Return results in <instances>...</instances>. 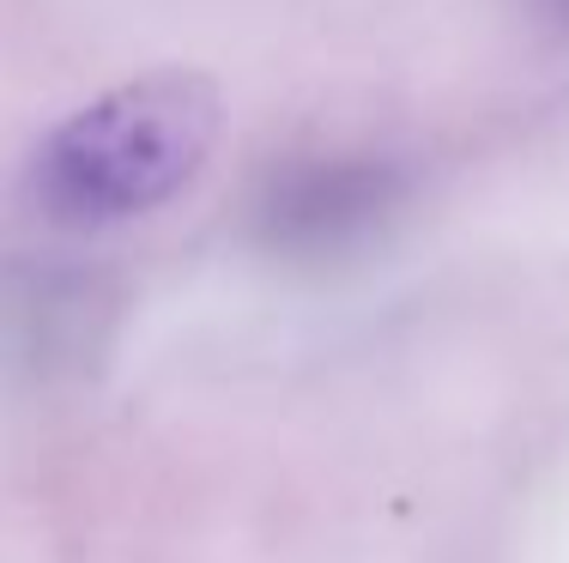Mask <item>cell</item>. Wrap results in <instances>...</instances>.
Listing matches in <instances>:
<instances>
[{"mask_svg":"<svg viewBox=\"0 0 569 563\" xmlns=\"http://www.w3.org/2000/svg\"><path fill=\"white\" fill-rule=\"evenodd\" d=\"M219 140V98L200 79H133L43 140L31 194L56 224H121L200 177Z\"/></svg>","mask_w":569,"mask_h":563,"instance_id":"6da1fadb","label":"cell"},{"mask_svg":"<svg viewBox=\"0 0 569 563\" xmlns=\"http://www.w3.org/2000/svg\"><path fill=\"white\" fill-rule=\"evenodd\" d=\"M382 200H388V182L376 170L321 164V170H297L291 182H279L267 212H273V231L291 249H328V243L358 237Z\"/></svg>","mask_w":569,"mask_h":563,"instance_id":"7a4b0ae2","label":"cell"}]
</instances>
